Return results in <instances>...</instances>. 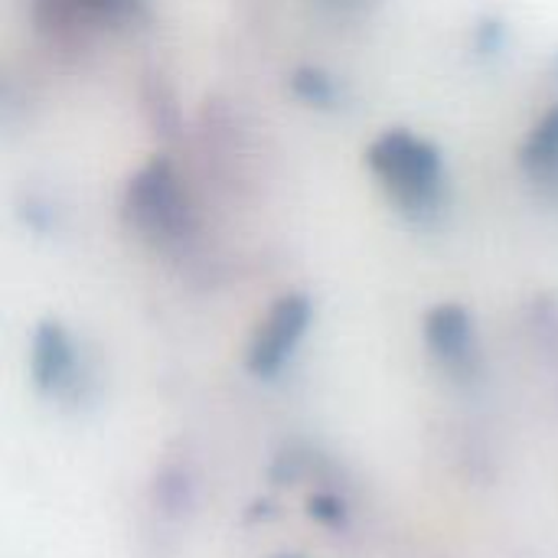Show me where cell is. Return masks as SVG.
Listing matches in <instances>:
<instances>
[{
	"instance_id": "obj_1",
	"label": "cell",
	"mask_w": 558,
	"mask_h": 558,
	"mask_svg": "<svg viewBox=\"0 0 558 558\" xmlns=\"http://www.w3.org/2000/svg\"><path fill=\"white\" fill-rule=\"evenodd\" d=\"M366 163L409 209L432 206L441 190V154L409 131H386L376 137L366 150Z\"/></svg>"
},
{
	"instance_id": "obj_2",
	"label": "cell",
	"mask_w": 558,
	"mask_h": 558,
	"mask_svg": "<svg viewBox=\"0 0 558 558\" xmlns=\"http://www.w3.org/2000/svg\"><path fill=\"white\" fill-rule=\"evenodd\" d=\"M311 324V301L304 294H288L281 298L268 317L262 320L252 350H248V369L255 376H271L281 369V363L291 356V350L298 347V340L304 337Z\"/></svg>"
},
{
	"instance_id": "obj_3",
	"label": "cell",
	"mask_w": 558,
	"mask_h": 558,
	"mask_svg": "<svg viewBox=\"0 0 558 558\" xmlns=\"http://www.w3.org/2000/svg\"><path fill=\"white\" fill-rule=\"evenodd\" d=\"M128 213L147 232H177L183 222V199L167 160H150L128 186Z\"/></svg>"
},
{
	"instance_id": "obj_4",
	"label": "cell",
	"mask_w": 558,
	"mask_h": 558,
	"mask_svg": "<svg viewBox=\"0 0 558 558\" xmlns=\"http://www.w3.org/2000/svg\"><path fill=\"white\" fill-rule=\"evenodd\" d=\"M29 369H33V379L39 389H56L65 383L69 369H72V347L59 324H43L36 330Z\"/></svg>"
},
{
	"instance_id": "obj_5",
	"label": "cell",
	"mask_w": 558,
	"mask_h": 558,
	"mask_svg": "<svg viewBox=\"0 0 558 558\" xmlns=\"http://www.w3.org/2000/svg\"><path fill=\"white\" fill-rule=\"evenodd\" d=\"M425 337H428V347L445 356V360H458L468 353V343H471V317L464 307L458 304H441L428 314L425 320Z\"/></svg>"
},
{
	"instance_id": "obj_6",
	"label": "cell",
	"mask_w": 558,
	"mask_h": 558,
	"mask_svg": "<svg viewBox=\"0 0 558 558\" xmlns=\"http://www.w3.org/2000/svg\"><path fill=\"white\" fill-rule=\"evenodd\" d=\"M520 163L526 167L530 177H536L543 183L558 180V105L536 124V131L523 144Z\"/></svg>"
},
{
	"instance_id": "obj_7",
	"label": "cell",
	"mask_w": 558,
	"mask_h": 558,
	"mask_svg": "<svg viewBox=\"0 0 558 558\" xmlns=\"http://www.w3.org/2000/svg\"><path fill=\"white\" fill-rule=\"evenodd\" d=\"M75 3L92 7V10H114V7H121L124 0H75Z\"/></svg>"
}]
</instances>
